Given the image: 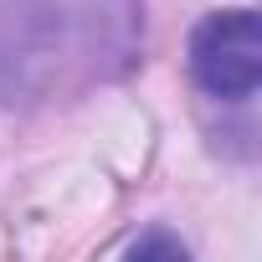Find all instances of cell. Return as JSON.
Wrapping results in <instances>:
<instances>
[{"label": "cell", "mask_w": 262, "mask_h": 262, "mask_svg": "<svg viewBox=\"0 0 262 262\" xmlns=\"http://www.w3.org/2000/svg\"><path fill=\"white\" fill-rule=\"evenodd\" d=\"M155 252H165V257H185V242H180V236H165V231H149V236H139L134 247H128V257H155Z\"/></svg>", "instance_id": "2"}, {"label": "cell", "mask_w": 262, "mask_h": 262, "mask_svg": "<svg viewBox=\"0 0 262 262\" xmlns=\"http://www.w3.org/2000/svg\"><path fill=\"white\" fill-rule=\"evenodd\" d=\"M190 77L226 103H242L262 82V21L257 11H216L190 31Z\"/></svg>", "instance_id": "1"}]
</instances>
